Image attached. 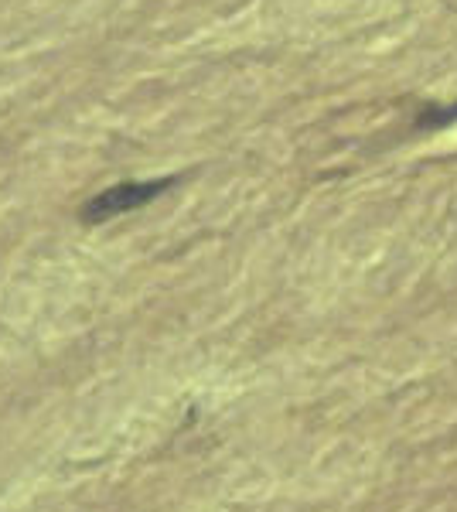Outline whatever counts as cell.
Returning a JSON list of instances; mask_svg holds the SVG:
<instances>
[{"label": "cell", "mask_w": 457, "mask_h": 512, "mask_svg": "<svg viewBox=\"0 0 457 512\" xmlns=\"http://www.w3.org/2000/svg\"><path fill=\"white\" fill-rule=\"evenodd\" d=\"M178 178H154V181H120V185H110L103 188L99 195L89 198L86 205L79 209V219L86 226H99V222H110V219H120L127 212H137L140 205L154 202L161 192L174 188Z\"/></svg>", "instance_id": "obj_1"}]
</instances>
